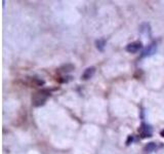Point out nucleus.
I'll list each match as a JSON object with an SVG mask.
<instances>
[{"instance_id":"obj_8","label":"nucleus","mask_w":164,"mask_h":154,"mask_svg":"<svg viewBox=\"0 0 164 154\" xmlns=\"http://www.w3.org/2000/svg\"><path fill=\"white\" fill-rule=\"evenodd\" d=\"M106 42H107L106 39H104V38L95 40V46H96V48H98L99 51H104L105 50V46H106Z\"/></svg>"},{"instance_id":"obj_6","label":"nucleus","mask_w":164,"mask_h":154,"mask_svg":"<svg viewBox=\"0 0 164 154\" xmlns=\"http://www.w3.org/2000/svg\"><path fill=\"white\" fill-rule=\"evenodd\" d=\"M139 33L142 34H151V27L148 23H142L139 26Z\"/></svg>"},{"instance_id":"obj_12","label":"nucleus","mask_w":164,"mask_h":154,"mask_svg":"<svg viewBox=\"0 0 164 154\" xmlns=\"http://www.w3.org/2000/svg\"><path fill=\"white\" fill-rule=\"evenodd\" d=\"M160 136L164 138V129H163V131H161V133H160Z\"/></svg>"},{"instance_id":"obj_2","label":"nucleus","mask_w":164,"mask_h":154,"mask_svg":"<svg viewBox=\"0 0 164 154\" xmlns=\"http://www.w3.org/2000/svg\"><path fill=\"white\" fill-rule=\"evenodd\" d=\"M139 136H141L142 139H146V138H151L153 135V128L150 124L142 122L139 128Z\"/></svg>"},{"instance_id":"obj_4","label":"nucleus","mask_w":164,"mask_h":154,"mask_svg":"<svg viewBox=\"0 0 164 154\" xmlns=\"http://www.w3.org/2000/svg\"><path fill=\"white\" fill-rule=\"evenodd\" d=\"M142 41H134V42H131L129 44L126 45L125 50H126V51H128V53H138L139 50H142Z\"/></svg>"},{"instance_id":"obj_5","label":"nucleus","mask_w":164,"mask_h":154,"mask_svg":"<svg viewBox=\"0 0 164 154\" xmlns=\"http://www.w3.org/2000/svg\"><path fill=\"white\" fill-rule=\"evenodd\" d=\"M95 73V67H88L87 69L84 70L83 74L81 75V78H82L83 80H88V79H90V78L93 77Z\"/></svg>"},{"instance_id":"obj_3","label":"nucleus","mask_w":164,"mask_h":154,"mask_svg":"<svg viewBox=\"0 0 164 154\" xmlns=\"http://www.w3.org/2000/svg\"><path fill=\"white\" fill-rule=\"evenodd\" d=\"M157 50V43L156 42H152L151 44H149L148 46L142 50L141 58H147V56H151L156 53Z\"/></svg>"},{"instance_id":"obj_11","label":"nucleus","mask_w":164,"mask_h":154,"mask_svg":"<svg viewBox=\"0 0 164 154\" xmlns=\"http://www.w3.org/2000/svg\"><path fill=\"white\" fill-rule=\"evenodd\" d=\"M132 142H133V136H128V139L127 141H126V145L129 146Z\"/></svg>"},{"instance_id":"obj_9","label":"nucleus","mask_w":164,"mask_h":154,"mask_svg":"<svg viewBox=\"0 0 164 154\" xmlns=\"http://www.w3.org/2000/svg\"><path fill=\"white\" fill-rule=\"evenodd\" d=\"M75 69V67L73 66L72 64H67V65H64L60 68V71L63 72V73H68V72H71L73 71Z\"/></svg>"},{"instance_id":"obj_7","label":"nucleus","mask_w":164,"mask_h":154,"mask_svg":"<svg viewBox=\"0 0 164 154\" xmlns=\"http://www.w3.org/2000/svg\"><path fill=\"white\" fill-rule=\"evenodd\" d=\"M156 148H157V144L154 142H150L144 147V152L145 153H152L153 151L156 150Z\"/></svg>"},{"instance_id":"obj_10","label":"nucleus","mask_w":164,"mask_h":154,"mask_svg":"<svg viewBox=\"0 0 164 154\" xmlns=\"http://www.w3.org/2000/svg\"><path fill=\"white\" fill-rule=\"evenodd\" d=\"M72 79H73V77H72V76H64V77L59 78L58 81L60 83H68L69 81H71Z\"/></svg>"},{"instance_id":"obj_1","label":"nucleus","mask_w":164,"mask_h":154,"mask_svg":"<svg viewBox=\"0 0 164 154\" xmlns=\"http://www.w3.org/2000/svg\"><path fill=\"white\" fill-rule=\"evenodd\" d=\"M50 93L47 90H42L39 91H36L35 94H32V105L34 107H40L43 106V105L46 103L47 99L49 98Z\"/></svg>"}]
</instances>
